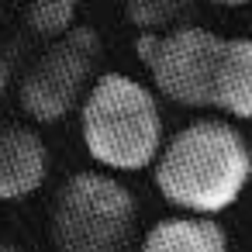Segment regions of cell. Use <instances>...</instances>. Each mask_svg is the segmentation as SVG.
Returning <instances> with one entry per match:
<instances>
[{
	"instance_id": "obj_9",
	"label": "cell",
	"mask_w": 252,
	"mask_h": 252,
	"mask_svg": "<svg viewBox=\"0 0 252 252\" xmlns=\"http://www.w3.org/2000/svg\"><path fill=\"white\" fill-rule=\"evenodd\" d=\"M125 14L138 32H169L187 25V0H125Z\"/></svg>"
},
{
	"instance_id": "obj_1",
	"label": "cell",
	"mask_w": 252,
	"mask_h": 252,
	"mask_svg": "<svg viewBox=\"0 0 252 252\" xmlns=\"http://www.w3.org/2000/svg\"><path fill=\"white\" fill-rule=\"evenodd\" d=\"M156 190L187 214L228 211L252 180V145L224 118H197L169 135L152 162Z\"/></svg>"
},
{
	"instance_id": "obj_5",
	"label": "cell",
	"mask_w": 252,
	"mask_h": 252,
	"mask_svg": "<svg viewBox=\"0 0 252 252\" xmlns=\"http://www.w3.org/2000/svg\"><path fill=\"white\" fill-rule=\"evenodd\" d=\"M97 56L100 38L87 25H73L66 35L52 38L42 59L21 80V107L32 121L52 125L63 121L69 111H80L87 90L97 80Z\"/></svg>"
},
{
	"instance_id": "obj_12",
	"label": "cell",
	"mask_w": 252,
	"mask_h": 252,
	"mask_svg": "<svg viewBox=\"0 0 252 252\" xmlns=\"http://www.w3.org/2000/svg\"><path fill=\"white\" fill-rule=\"evenodd\" d=\"M207 4H218V7H245L252 0H207Z\"/></svg>"
},
{
	"instance_id": "obj_6",
	"label": "cell",
	"mask_w": 252,
	"mask_h": 252,
	"mask_svg": "<svg viewBox=\"0 0 252 252\" xmlns=\"http://www.w3.org/2000/svg\"><path fill=\"white\" fill-rule=\"evenodd\" d=\"M49 176L45 138L28 125L0 128V200H25Z\"/></svg>"
},
{
	"instance_id": "obj_8",
	"label": "cell",
	"mask_w": 252,
	"mask_h": 252,
	"mask_svg": "<svg viewBox=\"0 0 252 252\" xmlns=\"http://www.w3.org/2000/svg\"><path fill=\"white\" fill-rule=\"evenodd\" d=\"M138 252H228V231L211 214H176L156 221Z\"/></svg>"
},
{
	"instance_id": "obj_4",
	"label": "cell",
	"mask_w": 252,
	"mask_h": 252,
	"mask_svg": "<svg viewBox=\"0 0 252 252\" xmlns=\"http://www.w3.org/2000/svg\"><path fill=\"white\" fill-rule=\"evenodd\" d=\"M221 45V35L197 25H176L169 32H138L135 38V52L149 69L156 90L166 100L197 111L211 107L214 100Z\"/></svg>"
},
{
	"instance_id": "obj_7",
	"label": "cell",
	"mask_w": 252,
	"mask_h": 252,
	"mask_svg": "<svg viewBox=\"0 0 252 252\" xmlns=\"http://www.w3.org/2000/svg\"><path fill=\"white\" fill-rule=\"evenodd\" d=\"M211 107L235 121H252V38H224Z\"/></svg>"
},
{
	"instance_id": "obj_11",
	"label": "cell",
	"mask_w": 252,
	"mask_h": 252,
	"mask_svg": "<svg viewBox=\"0 0 252 252\" xmlns=\"http://www.w3.org/2000/svg\"><path fill=\"white\" fill-rule=\"evenodd\" d=\"M4 94H7V66H4V56H0V104H4Z\"/></svg>"
},
{
	"instance_id": "obj_13",
	"label": "cell",
	"mask_w": 252,
	"mask_h": 252,
	"mask_svg": "<svg viewBox=\"0 0 252 252\" xmlns=\"http://www.w3.org/2000/svg\"><path fill=\"white\" fill-rule=\"evenodd\" d=\"M0 252H25V249H21V245H7V242H4V245H0Z\"/></svg>"
},
{
	"instance_id": "obj_10",
	"label": "cell",
	"mask_w": 252,
	"mask_h": 252,
	"mask_svg": "<svg viewBox=\"0 0 252 252\" xmlns=\"http://www.w3.org/2000/svg\"><path fill=\"white\" fill-rule=\"evenodd\" d=\"M25 18L38 35L59 38L76 25V0H32Z\"/></svg>"
},
{
	"instance_id": "obj_3",
	"label": "cell",
	"mask_w": 252,
	"mask_h": 252,
	"mask_svg": "<svg viewBox=\"0 0 252 252\" xmlns=\"http://www.w3.org/2000/svg\"><path fill=\"white\" fill-rule=\"evenodd\" d=\"M135 193L111 173H73L52 204L56 252H138Z\"/></svg>"
},
{
	"instance_id": "obj_14",
	"label": "cell",
	"mask_w": 252,
	"mask_h": 252,
	"mask_svg": "<svg viewBox=\"0 0 252 252\" xmlns=\"http://www.w3.org/2000/svg\"><path fill=\"white\" fill-rule=\"evenodd\" d=\"M76 4H80V0H76Z\"/></svg>"
},
{
	"instance_id": "obj_2",
	"label": "cell",
	"mask_w": 252,
	"mask_h": 252,
	"mask_svg": "<svg viewBox=\"0 0 252 252\" xmlns=\"http://www.w3.org/2000/svg\"><path fill=\"white\" fill-rule=\"evenodd\" d=\"M80 131L90 159L107 173L149 169L166 142L156 90L128 73H104L80 104Z\"/></svg>"
}]
</instances>
